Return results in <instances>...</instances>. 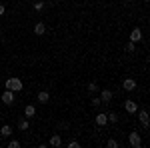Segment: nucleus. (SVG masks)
<instances>
[{
	"mask_svg": "<svg viewBox=\"0 0 150 148\" xmlns=\"http://www.w3.org/2000/svg\"><path fill=\"white\" fill-rule=\"evenodd\" d=\"M124 110L128 114H136L138 112V102H134V100H124Z\"/></svg>",
	"mask_w": 150,
	"mask_h": 148,
	"instance_id": "20e7f679",
	"label": "nucleus"
},
{
	"mask_svg": "<svg viewBox=\"0 0 150 148\" xmlns=\"http://www.w3.org/2000/svg\"><path fill=\"white\" fill-rule=\"evenodd\" d=\"M10 134H12V128L8 124H4L2 128H0V136H4V138H10Z\"/></svg>",
	"mask_w": 150,
	"mask_h": 148,
	"instance_id": "2eb2a0df",
	"label": "nucleus"
},
{
	"mask_svg": "<svg viewBox=\"0 0 150 148\" xmlns=\"http://www.w3.org/2000/svg\"><path fill=\"white\" fill-rule=\"evenodd\" d=\"M44 8H46V2H42V0L34 2V10H36V12H42Z\"/></svg>",
	"mask_w": 150,
	"mask_h": 148,
	"instance_id": "dca6fc26",
	"label": "nucleus"
},
{
	"mask_svg": "<svg viewBox=\"0 0 150 148\" xmlns=\"http://www.w3.org/2000/svg\"><path fill=\"white\" fill-rule=\"evenodd\" d=\"M50 146H54V148H58V146H62V136L60 134H52L50 136V142H48Z\"/></svg>",
	"mask_w": 150,
	"mask_h": 148,
	"instance_id": "1a4fd4ad",
	"label": "nucleus"
},
{
	"mask_svg": "<svg viewBox=\"0 0 150 148\" xmlns=\"http://www.w3.org/2000/svg\"><path fill=\"white\" fill-rule=\"evenodd\" d=\"M2 102L4 104H14V92L12 90H6V92H2Z\"/></svg>",
	"mask_w": 150,
	"mask_h": 148,
	"instance_id": "39448f33",
	"label": "nucleus"
},
{
	"mask_svg": "<svg viewBox=\"0 0 150 148\" xmlns=\"http://www.w3.org/2000/svg\"><path fill=\"white\" fill-rule=\"evenodd\" d=\"M4 12H6V6H4V4H0V16H4Z\"/></svg>",
	"mask_w": 150,
	"mask_h": 148,
	"instance_id": "b1692460",
	"label": "nucleus"
},
{
	"mask_svg": "<svg viewBox=\"0 0 150 148\" xmlns=\"http://www.w3.org/2000/svg\"><path fill=\"white\" fill-rule=\"evenodd\" d=\"M44 32H46V24H44V22H36L34 24V34L42 36Z\"/></svg>",
	"mask_w": 150,
	"mask_h": 148,
	"instance_id": "f8f14e48",
	"label": "nucleus"
},
{
	"mask_svg": "<svg viewBox=\"0 0 150 148\" xmlns=\"http://www.w3.org/2000/svg\"><path fill=\"white\" fill-rule=\"evenodd\" d=\"M36 98H38V102H42V104H46L48 100H50V94H48L46 90H40L38 92V96H36Z\"/></svg>",
	"mask_w": 150,
	"mask_h": 148,
	"instance_id": "ddd939ff",
	"label": "nucleus"
},
{
	"mask_svg": "<svg viewBox=\"0 0 150 148\" xmlns=\"http://www.w3.org/2000/svg\"><path fill=\"white\" fill-rule=\"evenodd\" d=\"M124 50H126L128 54H132V52H134V50H136V44H134V42H128V44L124 46Z\"/></svg>",
	"mask_w": 150,
	"mask_h": 148,
	"instance_id": "a211bd4d",
	"label": "nucleus"
},
{
	"mask_svg": "<svg viewBox=\"0 0 150 148\" xmlns=\"http://www.w3.org/2000/svg\"><path fill=\"white\" fill-rule=\"evenodd\" d=\"M52 2H58V0H52Z\"/></svg>",
	"mask_w": 150,
	"mask_h": 148,
	"instance_id": "a878e982",
	"label": "nucleus"
},
{
	"mask_svg": "<svg viewBox=\"0 0 150 148\" xmlns=\"http://www.w3.org/2000/svg\"><path fill=\"white\" fill-rule=\"evenodd\" d=\"M106 146H108V148H118V146H120V144L116 142L114 138H108V140H106Z\"/></svg>",
	"mask_w": 150,
	"mask_h": 148,
	"instance_id": "6ab92c4d",
	"label": "nucleus"
},
{
	"mask_svg": "<svg viewBox=\"0 0 150 148\" xmlns=\"http://www.w3.org/2000/svg\"><path fill=\"white\" fill-rule=\"evenodd\" d=\"M144 2H148V0H144Z\"/></svg>",
	"mask_w": 150,
	"mask_h": 148,
	"instance_id": "bb28decb",
	"label": "nucleus"
},
{
	"mask_svg": "<svg viewBox=\"0 0 150 148\" xmlns=\"http://www.w3.org/2000/svg\"><path fill=\"white\" fill-rule=\"evenodd\" d=\"M28 128H30V120H28L26 116H24V118H20V120H18V130H22V132H26Z\"/></svg>",
	"mask_w": 150,
	"mask_h": 148,
	"instance_id": "9b49d317",
	"label": "nucleus"
},
{
	"mask_svg": "<svg viewBox=\"0 0 150 148\" xmlns=\"http://www.w3.org/2000/svg\"><path fill=\"white\" fill-rule=\"evenodd\" d=\"M140 40H142V30H140V28H134V30L130 32V42L136 44V42H140Z\"/></svg>",
	"mask_w": 150,
	"mask_h": 148,
	"instance_id": "0eeeda50",
	"label": "nucleus"
},
{
	"mask_svg": "<svg viewBox=\"0 0 150 148\" xmlns=\"http://www.w3.org/2000/svg\"><path fill=\"white\" fill-rule=\"evenodd\" d=\"M138 120L140 122H142V126H144V128H148V112H146V110H140L138 112Z\"/></svg>",
	"mask_w": 150,
	"mask_h": 148,
	"instance_id": "9d476101",
	"label": "nucleus"
},
{
	"mask_svg": "<svg viewBox=\"0 0 150 148\" xmlns=\"http://www.w3.org/2000/svg\"><path fill=\"white\" fill-rule=\"evenodd\" d=\"M128 144H130L132 148H140L142 146V138H140L138 132H130V134H128Z\"/></svg>",
	"mask_w": 150,
	"mask_h": 148,
	"instance_id": "f03ea898",
	"label": "nucleus"
},
{
	"mask_svg": "<svg viewBox=\"0 0 150 148\" xmlns=\"http://www.w3.org/2000/svg\"><path fill=\"white\" fill-rule=\"evenodd\" d=\"M8 148H20V142L18 140H10L8 142Z\"/></svg>",
	"mask_w": 150,
	"mask_h": 148,
	"instance_id": "5701e85b",
	"label": "nucleus"
},
{
	"mask_svg": "<svg viewBox=\"0 0 150 148\" xmlns=\"http://www.w3.org/2000/svg\"><path fill=\"white\" fill-rule=\"evenodd\" d=\"M124 2H126V4H130V2H132V0H124Z\"/></svg>",
	"mask_w": 150,
	"mask_h": 148,
	"instance_id": "393cba45",
	"label": "nucleus"
},
{
	"mask_svg": "<svg viewBox=\"0 0 150 148\" xmlns=\"http://www.w3.org/2000/svg\"><path fill=\"white\" fill-rule=\"evenodd\" d=\"M112 96H114V94H112V90L104 88V90L100 92V100H102V104H104V102H110V100H112Z\"/></svg>",
	"mask_w": 150,
	"mask_h": 148,
	"instance_id": "6e6552de",
	"label": "nucleus"
},
{
	"mask_svg": "<svg viewBox=\"0 0 150 148\" xmlns=\"http://www.w3.org/2000/svg\"><path fill=\"white\" fill-rule=\"evenodd\" d=\"M4 86H6V90H12V92H20L22 90V80L20 78H8L6 82H4Z\"/></svg>",
	"mask_w": 150,
	"mask_h": 148,
	"instance_id": "f257e3e1",
	"label": "nucleus"
},
{
	"mask_svg": "<svg viewBox=\"0 0 150 148\" xmlns=\"http://www.w3.org/2000/svg\"><path fill=\"white\" fill-rule=\"evenodd\" d=\"M94 122H96V126H106V124H108V116H106V112H100V114H96V118H94Z\"/></svg>",
	"mask_w": 150,
	"mask_h": 148,
	"instance_id": "423d86ee",
	"label": "nucleus"
},
{
	"mask_svg": "<svg viewBox=\"0 0 150 148\" xmlns=\"http://www.w3.org/2000/svg\"><path fill=\"white\" fill-rule=\"evenodd\" d=\"M106 116H108V122H112V124L118 122V114H116V112H108Z\"/></svg>",
	"mask_w": 150,
	"mask_h": 148,
	"instance_id": "f3484780",
	"label": "nucleus"
},
{
	"mask_svg": "<svg viewBox=\"0 0 150 148\" xmlns=\"http://www.w3.org/2000/svg\"><path fill=\"white\" fill-rule=\"evenodd\" d=\"M90 104H92L94 108H98V106H100V104H102V100H100V96H94L92 100H90Z\"/></svg>",
	"mask_w": 150,
	"mask_h": 148,
	"instance_id": "aec40b11",
	"label": "nucleus"
},
{
	"mask_svg": "<svg viewBox=\"0 0 150 148\" xmlns=\"http://www.w3.org/2000/svg\"><path fill=\"white\" fill-rule=\"evenodd\" d=\"M88 92H90V94L98 92V84H96V82H90V84H88Z\"/></svg>",
	"mask_w": 150,
	"mask_h": 148,
	"instance_id": "412c9836",
	"label": "nucleus"
},
{
	"mask_svg": "<svg viewBox=\"0 0 150 148\" xmlns=\"http://www.w3.org/2000/svg\"><path fill=\"white\" fill-rule=\"evenodd\" d=\"M68 148H80V142H78V140H70Z\"/></svg>",
	"mask_w": 150,
	"mask_h": 148,
	"instance_id": "4be33fe9",
	"label": "nucleus"
},
{
	"mask_svg": "<svg viewBox=\"0 0 150 148\" xmlns=\"http://www.w3.org/2000/svg\"><path fill=\"white\" fill-rule=\"evenodd\" d=\"M136 86H138V84H136V80H134V78H124V80H122V88H124L126 92H134V90H136Z\"/></svg>",
	"mask_w": 150,
	"mask_h": 148,
	"instance_id": "7ed1b4c3",
	"label": "nucleus"
},
{
	"mask_svg": "<svg viewBox=\"0 0 150 148\" xmlns=\"http://www.w3.org/2000/svg\"><path fill=\"white\" fill-rule=\"evenodd\" d=\"M34 114H36V108L32 106V104H26V108H24V116H26V118H32Z\"/></svg>",
	"mask_w": 150,
	"mask_h": 148,
	"instance_id": "4468645a",
	"label": "nucleus"
}]
</instances>
